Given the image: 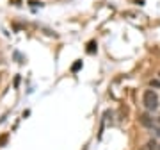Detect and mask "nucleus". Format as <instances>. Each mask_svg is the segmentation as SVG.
<instances>
[{"label": "nucleus", "instance_id": "obj_1", "mask_svg": "<svg viewBox=\"0 0 160 150\" xmlns=\"http://www.w3.org/2000/svg\"><path fill=\"white\" fill-rule=\"evenodd\" d=\"M142 105H144V109L149 111V113L157 111L158 109V105H160L158 93L155 91V89H144V93H142Z\"/></svg>", "mask_w": 160, "mask_h": 150}, {"label": "nucleus", "instance_id": "obj_2", "mask_svg": "<svg viewBox=\"0 0 160 150\" xmlns=\"http://www.w3.org/2000/svg\"><path fill=\"white\" fill-rule=\"evenodd\" d=\"M137 120H139V123H141L144 129H153V127H155V118L149 115V111H144V113H141Z\"/></svg>", "mask_w": 160, "mask_h": 150}, {"label": "nucleus", "instance_id": "obj_3", "mask_svg": "<svg viewBox=\"0 0 160 150\" xmlns=\"http://www.w3.org/2000/svg\"><path fill=\"white\" fill-rule=\"evenodd\" d=\"M139 150H158V143L155 139H149L148 143H144L142 147H139Z\"/></svg>", "mask_w": 160, "mask_h": 150}, {"label": "nucleus", "instance_id": "obj_4", "mask_svg": "<svg viewBox=\"0 0 160 150\" xmlns=\"http://www.w3.org/2000/svg\"><path fill=\"white\" fill-rule=\"evenodd\" d=\"M7 139H9V134H2L0 136V147H4L7 143Z\"/></svg>", "mask_w": 160, "mask_h": 150}, {"label": "nucleus", "instance_id": "obj_5", "mask_svg": "<svg viewBox=\"0 0 160 150\" xmlns=\"http://www.w3.org/2000/svg\"><path fill=\"white\" fill-rule=\"evenodd\" d=\"M149 84H151V88H153V89H155V88H160V77H158V79H153Z\"/></svg>", "mask_w": 160, "mask_h": 150}, {"label": "nucleus", "instance_id": "obj_6", "mask_svg": "<svg viewBox=\"0 0 160 150\" xmlns=\"http://www.w3.org/2000/svg\"><path fill=\"white\" fill-rule=\"evenodd\" d=\"M80 66H82V61H78V63H75V64H73V68H71V70H73V72H77V70H78Z\"/></svg>", "mask_w": 160, "mask_h": 150}, {"label": "nucleus", "instance_id": "obj_7", "mask_svg": "<svg viewBox=\"0 0 160 150\" xmlns=\"http://www.w3.org/2000/svg\"><path fill=\"white\" fill-rule=\"evenodd\" d=\"M29 4H30V6H43V4H41V2H36V0H30V2H29Z\"/></svg>", "mask_w": 160, "mask_h": 150}, {"label": "nucleus", "instance_id": "obj_8", "mask_svg": "<svg viewBox=\"0 0 160 150\" xmlns=\"http://www.w3.org/2000/svg\"><path fill=\"white\" fill-rule=\"evenodd\" d=\"M155 123H157V125H160V113L157 115V118H155Z\"/></svg>", "mask_w": 160, "mask_h": 150}, {"label": "nucleus", "instance_id": "obj_9", "mask_svg": "<svg viewBox=\"0 0 160 150\" xmlns=\"http://www.w3.org/2000/svg\"><path fill=\"white\" fill-rule=\"evenodd\" d=\"M155 136H160V127H158V129H155Z\"/></svg>", "mask_w": 160, "mask_h": 150}, {"label": "nucleus", "instance_id": "obj_10", "mask_svg": "<svg viewBox=\"0 0 160 150\" xmlns=\"http://www.w3.org/2000/svg\"><path fill=\"white\" fill-rule=\"evenodd\" d=\"M158 77H160V72H158Z\"/></svg>", "mask_w": 160, "mask_h": 150}, {"label": "nucleus", "instance_id": "obj_11", "mask_svg": "<svg viewBox=\"0 0 160 150\" xmlns=\"http://www.w3.org/2000/svg\"><path fill=\"white\" fill-rule=\"evenodd\" d=\"M158 150H160V145H158Z\"/></svg>", "mask_w": 160, "mask_h": 150}]
</instances>
